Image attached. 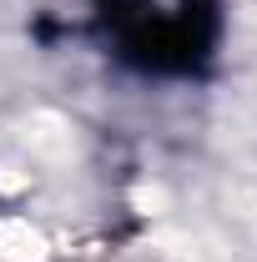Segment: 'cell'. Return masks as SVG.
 <instances>
[{
    "instance_id": "cell-1",
    "label": "cell",
    "mask_w": 257,
    "mask_h": 262,
    "mask_svg": "<svg viewBox=\"0 0 257 262\" xmlns=\"http://www.w3.org/2000/svg\"><path fill=\"white\" fill-rule=\"evenodd\" d=\"M106 26L126 46L121 56L157 71H187L207 56V0H101Z\"/></svg>"
}]
</instances>
